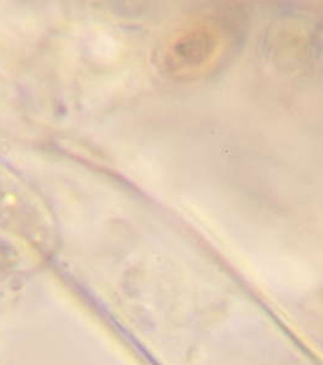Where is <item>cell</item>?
<instances>
[{
    "label": "cell",
    "instance_id": "obj_1",
    "mask_svg": "<svg viewBox=\"0 0 323 365\" xmlns=\"http://www.w3.org/2000/svg\"><path fill=\"white\" fill-rule=\"evenodd\" d=\"M223 48V32L216 24L192 22L179 31L166 46L164 66L178 78H196L216 65Z\"/></svg>",
    "mask_w": 323,
    "mask_h": 365
}]
</instances>
